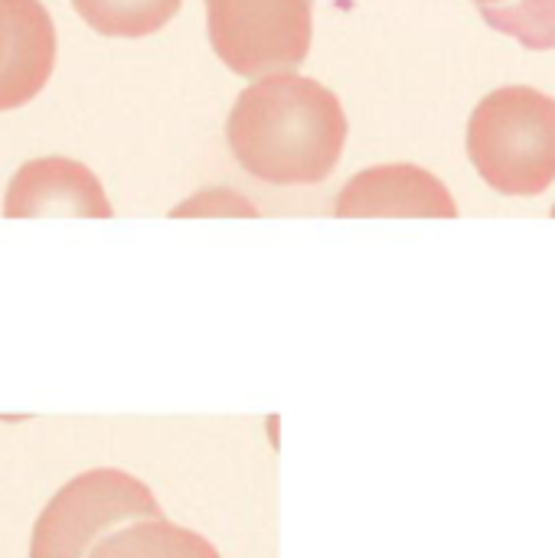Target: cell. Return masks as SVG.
Returning a JSON list of instances; mask_svg holds the SVG:
<instances>
[{"mask_svg": "<svg viewBox=\"0 0 555 558\" xmlns=\"http://www.w3.org/2000/svg\"><path fill=\"white\" fill-rule=\"evenodd\" d=\"M232 157L262 183H324L347 144L340 98L321 82L294 72L265 75L249 85L226 121Z\"/></svg>", "mask_w": 555, "mask_h": 558, "instance_id": "cell-1", "label": "cell"}, {"mask_svg": "<svg viewBox=\"0 0 555 558\" xmlns=\"http://www.w3.org/2000/svg\"><path fill=\"white\" fill-rule=\"evenodd\" d=\"M468 157L504 196H540L555 183V98L504 85L468 121Z\"/></svg>", "mask_w": 555, "mask_h": 558, "instance_id": "cell-2", "label": "cell"}, {"mask_svg": "<svg viewBox=\"0 0 555 558\" xmlns=\"http://www.w3.org/2000/svg\"><path fill=\"white\" fill-rule=\"evenodd\" d=\"M154 513L164 510L137 477L114 468L85 471L43 507L29 536V558H85L111 526Z\"/></svg>", "mask_w": 555, "mask_h": 558, "instance_id": "cell-3", "label": "cell"}, {"mask_svg": "<svg viewBox=\"0 0 555 558\" xmlns=\"http://www.w3.org/2000/svg\"><path fill=\"white\" fill-rule=\"evenodd\" d=\"M314 0H206L216 56L245 78L294 72L311 49Z\"/></svg>", "mask_w": 555, "mask_h": 558, "instance_id": "cell-4", "label": "cell"}, {"mask_svg": "<svg viewBox=\"0 0 555 558\" xmlns=\"http://www.w3.org/2000/svg\"><path fill=\"white\" fill-rule=\"evenodd\" d=\"M340 219H455L448 186L415 163H383L357 173L337 196Z\"/></svg>", "mask_w": 555, "mask_h": 558, "instance_id": "cell-5", "label": "cell"}, {"mask_svg": "<svg viewBox=\"0 0 555 558\" xmlns=\"http://www.w3.org/2000/svg\"><path fill=\"white\" fill-rule=\"evenodd\" d=\"M7 219H111L114 209L98 183V177L65 157H39L23 163L3 196Z\"/></svg>", "mask_w": 555, "mask_h": 558, "instance_id": "cell-6", "label": "cell"}, {"mask_svg": "<svg viewBox=\"0 0 555 558\" xmlns=\"http://www.w3.org/2000/svg\"><path fill=\"white\" fill-rule=\"evenodd\" d=\"M56 69V26L39 0H0V111L36 98Z\"/></svg>", "mask_w": 555, "mask_h": 558, "instance_id": "cell-7", "label": "cell"}, {"mask_svg": "<svg viewBox=\"0 0 555 558\" xmlns=\"http://www.w3.org/2000/svg\"><path fill=\"white\" fill-rule=\"evenodd\" d=\"M85 558H222L200 533L170 523L164 513L134 517L95 539Z\"/></svg>", "mask_w": 555, "mask_h": 558, "instance_id": "cell-8", "label": "cell"}, {"mask_svg": "<svg viewBox=\"0 0 555 558\" xmlns=\"http://www.w3.org/2000/svg\"><path fill=\"white\" fill-rule=\"evenodd\" d=\"M183 0H72L79 16L101 36L141 39L167 26Z\"/></svg>", "mask_w": 555, "mask_h": 558, "instance_id": "cell-9", "label": "cell"}, {"mask_svg": "<svg viewBox=\"0 0 555 558\" xmlns=\"http://www.w3.org/2000/svg\"><path fill=\"white\" fill-rule=\"evenodd\" d=\"M481 16L487 26L514 36L527 49H555V0H517L510 7L481 10Z\"/></svg>", "mask_w": 555, "mask_h": 558, "instance_id": "cell-10", "label": "cell"}, {"mask_svg": "<svg viewBox=\"0 0 555 558\" xmlns=\"http://www.w3.org/2000/svg\"><path fill=\"white\" fill-rule=\"evenodd\" d=\"M474 3H478V10H497V7H510L517 0H474Z\"/></svg>", "mask_w": 555, "mask_h": 558, "instance_id": "cell-11", "label": "cell"}, {"mask_svg": "<svg viewBox=\"0 0 555 558\" xmlns=\"http://www.w3.org/2000/svg\"><path fill=\"white\" fill-rule=\"evenodd\" d=\"M553 216H555V206H553Z\"/></svg>", "mask_w": 555, "mask_h": 558, "instance_id": "cell-12", "label": "cell"}]
</instances>
